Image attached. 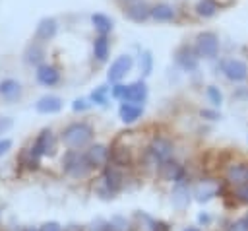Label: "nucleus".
<instances>
[{
    "mask_svg": "<svg viewBox=\"0 0 248 231\" xmlns=\"http://www.w3.org/2000/svg\"><path fill=\"white\" fill-rule=\"evenodd\" d=\"M35 109L43 115H50V113H58L62 109V99L56 95H45L35 103Z\"/></svg>",
    "mask_w": 248,
    "mask_h": 231,
    "instance_id": "nucleus-20",
    "label": "nucleus"
},
{
    "mask_svg": "<svg viewBox=\"0 0 248 231\" xmlns=\"http://www.w3.org/2000/svg\"><path fill=\"white\" fill-rule=\"evenodd\" d=\"M91 101L97 103V105H107V101H108V87L107 85H99L91 93Z\"/></svg>",
    "mask_w": 248,
    "mask_h": 231,
    "instance_id": "nucleus-31",
    "label": "nucleus"
},
{
    "mask_svg": "<svg viewBox=\"0 0 248 231\" xmlns=\"http://www.w3.org/2000/svg\"><path fill=\"white\" fill-rule=\"evenodd\" d=\"M91 138H93V130L85 122H72L62 132V142L72 149H79V148L87 146L91 142Z\"/></svg>",
    "mask_w": 248,
    "mask_h": 231,
    "instance_id": "nucleus-3",
    "label": "nucleus"
},
{
    "mask_svg": "<svg viewBox=\"0 0 248 231\" xmlns=\"http://www.w3.org/2000/svg\"><path fill=\"white\" fill-rule=\"evenodd\" d=\"M200 115H202V116H205V118H209V120L219 118V113H217V111H209V109H203Z\"/></svg>",
    "mask_w": 248,
    "mask_h": 231,
    "instance_id": "nucleus-37",
    "label": "nucleus"
},
{
    "mask_svg": "<svg viewBox=\"0 0 248 231\" xmlns=\"http://www.w3.org/2000/svg\"><path fill=\"white\" fill-rule=\"evenodd\" d=\"M103 181H105V186H107V192H108V194H114L116 190H120V186H122V175H120L116 163L107 167Z\"/></svg>",
    "mask_w": 248,
    "mask_h": 231,
    "instance_id": "nucleus-17",
    "label": "nucleus"
},
{
    "mask_svg": "<svg viewBox=\"0 0 248 231\" xmlns=\"http://www.w3.org/2000/svg\"><path fill=\"white\" fill-rule=\"evenodd\" d=\"M140 72H141V76L145 78V76H149L151 74V70H153V54H151V50H141L140 52Z\"/></svg>",
    "mask_w": 248,
    "mask_h": 231,
    "instance_id": "nucleus-26",
    "label": "nucleus"
},
{
    "mask_svg": "<svg viewBox=\"0 0 248 231\" xmlns=\"http://www.w3.org/2000/svg\"><path fill=\"white\" fill-rule=\"evenodd\" d=\"M178 17V8L170 2H157L151 4V19L157 23H170L176 21Z\"/></svg>",
    "mask_w": 248,
    "mask_h": 231,
    "instance_id": "nucleus-10",
    "label": "nucleus"
},
{
    "mask_svg": "<svg viewBox=\"0 0 248 231\" xmlns=\"http://www.w3.org/2000/svg\"><path fill=\"white\" fill-rule=\"evenodd\" d=\"M219 72L231 83H244L248 80V62L238 56H227L219 60Z\"/></svg>",
    "mask_w": 248,
    "mask_h": 231,
    "instance_id": "nucleus-4",
    "label": "nucleus"
},
{
    "mask_svg": "<svg viewBox=\"0 0 248 231\" xmlns=\"http://www.w3.org/2000/svg\"><path fill=\"white\" fill-rule=\"evenodd\" d=\"M87 107H89V103H87L85 99H76V101H74V105H72V109H74V111H85Z\"/></svg>",
    "mask_w": 248,
    "mask_h": 231,
    "instance_id": "nucleus-34",
    "label": "nucleus"
},
{
    "mask_svg": "<svg viewBox=\"0 0 248 231\" xmlns=\"http://www.w3.org/2000/svg\"><path fill=\"white\" fill-rule=\"evenodd\" d=\"M159 173L165 181H174V182H184V169L176 161H165L159 167Z\"/></svg>",
    "mask_w": 248,
    "mask_h": 231,
    "instance_id": "nucleus-15",
    "label": "nucleus"
},
{
    "mask_svg": "<svg viewBox=\"0 0 248 231\" xmlns=\"http://www.w3.org/2000/svg\"><path fill=\"white\" fill-rule=\"evenodd\" d=\"M25 231H37V229H33V227H27V229H25Z\"/></svg>",
    "mask_w": 248,
    "mask_h": 231,
    "instance_id": "nucleus-42",
    "label": "nucleus"
},
{
    "mask_svg": "<svg viewBox=\"0 0 248 231\" xmlns=\"http://www.w3.org/2000/svg\"><path fill=\"white\" fill-rule=\"evenodd\" d=\"M41 231H62V227H60L56 221H48V223H45V225L41 227Z\"/></svg>",
    "mask_w": 248,
    "mask_h": 231,
    "instance_id": "nucleus-36",
    "label": "nucleus"
},
{
    "mask_svg": "<svg viewBox=\"0 0 248 231\" xmlns=\"http://www.w3.org/2000/svg\"><path fill=\"white\" fill-rule=\"evenodd\" d=\"M200 60H202V58L198 56L194 45L184 43V45H180V47L174 50V62H176V66H180L184 72H196L198 66H200Z\"/></svg>",
    "mask_w": 248,
    "mask_h": 231,
    "instance_id": "nucleus-8",
    "label": "nucleus"
},
{
    "mask_svg": "<svg viewBox=\"0 0 248 231\" xmlns=\"http://www.w3.org/2000/svg\"><path fill=\"white\" fill-rule=\"evenodd\" d=\"M91 25L97 31V35H110L112 29H114L112 17L107 16V14H101V12H97V14L91 16Z\"/></svg>",
    "mask_w": 248,
    "mask_h": 231,
    "instance_id": "nucleus-18",
    "label": "nucleus"
},
{
    "mask_svg": "<svg viewBox=\"0 0 248 231\" xmlns=\"http://www.w3.org/2000/svg\"><path fill=\"white\" fill-rule=\"evenodd\" d=\"M10 148H12V142H10V140H0V155L6 153Z\"/></svg>",
    "mask_w": 248,
    "mask_h": 231,
    "instance_id": "nucleus-38",
    "label": "nucleus"
},
{
    "mask_svg": "<svg viewBox=\"0 0 248 231\" xmlns=\"http://www.w3.org/2000/svg\"><path fill=\"white\" fill-rule=\"evenodd\" d=\"M45 56V50L39 43H31L27 49H25V62L27 64H39Z\"/></svg>",
    "mask_w": 248,
    "mask_h": 231,
    "instance_id": "nucleus-24",
    "label": "nucleus"
},
{
    "mask_svg": "<svg viewBox=\"0 0 248 231\" xmlns=\"http://www.w3.org/2000/svg\"><path fill=\"white\" fill-rule=\"evenodd\" d=\"M35 76H37V82L39 83L48 85V87L54 85V83H58V80H60V72L54 66H50V64H39Z\"/></svg>",
    "mask_w": 248,
    "mask_h": 231,
    "instance_id": "nucleus-13",
    "label": "nucleus"
},
{
    "mask_svg": "<svg viewBox=\"0 0 248 231\" xmlns=\"http://www.w3.org/2000/svg\"><path fill=\"white\" fill-rule=\"evenodd\" d=\"M39 157H41V153H39L35 148H29V149H25V151L21 153V163H23L27 169H37V167H39Z\"/></svg>",
    "mask_w": 248,
    "mask_h": 231,
    "instance_id": "nucleus-27",
    "label": "nucleus"
},
{
    "mask_svg": "<svg viewBox=\"0 0 248 231\" xmlns=\"http://www.w3.org/2000/svg\"><path fill=\"white\" fill-rule=\"evenodd\" d=\"M110 95L122 103H136L141 105L147 99V85L143 80H136L132 83H112Z\"/></svg>",
    "mask_w": 248,
    "mask_h": 231,
    "instance_id": "nucleus-2",
    "label": "nucleus"
},
{
    "mask_svg": "<svg viewBox=\"0 0 248 231\" xmlns=\"http://www.w3.org/2000/svg\"><path fill=\"white\" fill-rule=\"evenodd\" d=\"M118 113H120V118L124 122H136L143 115V107L141 105H136V103H122L120 109H118Z\"/></svg>",
    "mask_w": 248,
    "mask_h": 231,
    "instance_id": "nucleus-22",
    "label": "nucleus"
},
{
    "mask_svg": "<svg viewBox=\"0 0 248 231\" xmlns=\"http://www.w3.org/2000/svg\"><path fill=\"white\" fill-rule=\"evenodd\" d=\"M217 190H219V186H217L215 181H203L196 188V200L198 202H207L209 198H213L217 194Z\"/></svg>",
    "mask_w": 248,
    "mask_h": 231,
    "instance_id": "nucleus-23",
    "label": "nucleus"
},
{
    "mask_svg": "<svg viewBox=\"0 0 248 231\" xmlns=\"http://www.w3.org/2000/svg\"><path fill=\"white\" fill-rule=\"evenodd\" d=\"M62 165H64V171H66L70 177H76V179L89 175L91 169H93L91 163H89V159H87V153H79V151H76V149H70V151L66 153Z\"/></svg>",
    "mask_w": 248,
    "mask_h": 231,
    "instance_id": "nucleus-6",
    "label": "nucleus"
},
{
    "mask_svg": "<svg viewBox=\"0 0 248 231\" xmlns=\"http://www.w3.org/2000/svg\"><path fill=\"white\" fill-rule=\"evenodd\" d=\"M200 221H209V217H207V215H203V214H202V215H200Z\"/></svg>",
    "mask_w": 248,
    "mask_h": 231,
    "instance_id": "nucleus-41",
    "label": "nucleus"
},
{
    "mask_svg": "<svg viewBox=\"0 0 248 231\" xmlns=\"http://www.w3.org/2000/svg\"><path fill=\"white\" fill-rule=\"evenodd\" d=\"M89 231H110V229H108V223L97 221V223H93V225L89 227Z\"/></svg>",
    "mask_w": 248,
    "mask_h": 231,
    "instance_id": "nucleus-35",
    "label": "nucleus"
},
{
    "mask_svg": "<svg viewBox=\"0 0 248 231\" xmlns=\"http://www.w3.org/2000/svg\"><path fill=\"white\" fill-rule=\"evenodd\" d=\"M234 196H236V200H238V202L248 204V181H246V182L236 184V188H234Z\"/></svg>",
    "mask_w": 248,
    "mask_h": 231,
    "instance_id": "nucleus-32",
    "label": "nucleus"
},
{
    "mask_svg": "<svg viewBox=\"0 0 248 231\" xmlns=\"http://www.w3.org/2000/svg\"><path fill=\"white\" fill-rule=\"evenodd\" d=\"M12 126V120L10 118H0V134L4 132V130H8Z\"/></svg>",
    "mask_w": 248,
    "mask_h": 231,
    "instance_id": "nucleus-39",
    "label": "nucleus"
},
{
    "mask_svg": "<svg viewBox=\"0 0 248 231\" xmlns=\"http://www.w3.org/2000/svg\"><path fill=\"white\" fill-rule=\"evenodd\" d=\"M182 231H202V229H198V227H186V229H182Z\"/></svg>",
    "mask_w": 248,
    "mask_h": 231,
    "instance_id": "nucleus-40",
    "label": "nucleus"
},
{
    "mask_svg": "<svg viewBox=\"0 0 248 231\" xmlns=\"http://www.w3.org/2000/svg\"><path fill=\"white\" fill-rule=\"evenodd\" d=\"M124 16L134 23H143L151 19V4L145 0H118Z\"/></svg>",
    "mask_w": 248,
    "mask_h": 231,
    "instance_id": "nucleus-7",
    "label": "nucleus"
},
{
    "mask_svg": "<svg viewBox=\"0 0 248 231\" xmlns=\"http://www.w3.org/2000/svg\"><path fill=\"white\" fill-rule=\"evenodd\" d=\"M223 10L221 0H196L192 6V12L198 19H213Z\"/></svg>",
    "mask_w": 248,
    "mask_h": 231,
    "instance_id": "nucleus-11",
    "label": "nucleus"
},
{
    "mask_svg": "<svg viewBox=\"0 0 248 231\" xmlns=\"http://www.w3.org/2000/svg\"><path fill=\"white\" fill-rule=\"evenodd\" d=\"M132 68H134V58H132V54H120V56H116V58L110 62L108 72H107V80H108L110 83H118V82H122V80L132 72Z\"/></svg>",
    "mask_w": 248,
    "mask_h": 231,
    "instance_id": "nucleus-9",
    "label": "nucleus"
},
{
    "mask_svg": "<svg viewBox=\"0 0 248 231\" xmlns=\"http://www.w3.org/2000/svg\"><path fill=\"white\" fill-rule=\"evenodd\" d=\"M0 97L6 101H17L21 97V83L14 78H6L0 82Z\"/></svg>",
    "mask_w": 248,
    "mask_h": 231,
    "instance_id": "nucleus-14",
    "label": "nucleus"
},
{
    "mask_svg": "<svg viewBox=\"0 0 248 231\" xmlns=\"http://www.w3.org/2000/svg\"><path fill=\"white\" fill-rule=\"evenodd\" d=\"M227 179L234 184H240V182H246V165H232L229 171H227Z\"/></svg>",
    "mask_w": 248,
    "mask_h": 231,
    "instance_id": "nucleus-25",
    "label": "nucleus"
},
{
    "mask_svg": "<svg viewBox=\"0 0 248 231\" xmlns=\"http://www.w3.org/2000/svg\"><path fill=\"white\" fill-rule=\"evenodd\" d=\"M110 54V39L108 35H97L93 39V58L97 62H105Z\"/></svg>",
    "mask_w": 248,
    "mask_h": 231,
    "instance_id": "nucleus-19",
    "label": "nucleus"
},
{
    "mask_svg": "<svg viewBox=\"0 0 248 231\" xmlns=\"http://www.w3.org/2000/svg\"><path fill=\"white\" fill-rule=\"evenodd\" d=\"M229 2H231V0H229Z\"/></svg>",
    "mask_w": 248,
    "mask_h": 231,
    "instance_id": "nucleus-44",
    "label": "nucleus"
},
{
    "mask_svg": "<svg viewBox=\"0 0 248 231\" xmlns=\"http://www.w3.org/2000/svg\"><path fill=\"white\" fill-rule=\"evenodd\" d=\"M172 202L178 208H184L188 204V188H186L184 182H176V188L172 192Z\"/></svg>",
    "mask_w": 248,
    "mask_h": 231,
    "instance_id": "nucleus-28",
    "label": "nucleus"
},
{
    "mask_svg": "<svg viewBox=\"0 0 248 231\" xmlns=\"http://www.w3.org/2000/svg\"><path fill=\"white\" fill-rule=\"evenodd\" d=\"M229 231H248V215H246V217L236 219L234 223H231Z\"/></svg>",
    "mask_w": 248,
    "mask_h": 231,
    "instance_id": "nucleus-33",
    "label": "nucleus"
},
{
    "mask_svg": "<svg viewBox=\"0 0 248 231\" xmlns=\"http://www.w3.org/2000/svg\"><path fill=\"white\" fill-rule=\"evenodd\" d=\"M33 148H35L41 155H48V157H52V155L56 153V138H54V134H52L48 128H45V130L37 136Z\"/></svg>",
    "mask_w": 248,
    "mask_h": 231,
    "instance_id": "nucleus-12",
    "label": "nucleus"
},
{
    "mask_svg": "<svg viewBox=\"0 0 248 231\" xmlns=\"http://www.w3.org/2000/svg\"><path fill=\"white\" fill-rule=\"evenodd\" d=\"M194 49L198 52V56L202 60H217L219 52H221V37L211 31V29H203L200 33H196L194 37Z\"/></svg>",
    "mask_w": 248,
    "mask_h": 231,
    "instance_id": "nucleus-1",
    "label": "nucleus"
},
{
    "mask_svg": "<svg viewBox=\"0 0 248 231\" xmlns=\"http://www.w3.org/2000/svg\"><path fill=\"white\" fill-rule=\"evenodd\" d=\"M172 155V144L165 138H157L151 142V146L145 151V163L149 167H161L165 161H169Z\"/></svg>",
    "mask_w": 248,
    "mask_h": 231,
    "instance_id": "nucleus-5",
    "label": "nucleus"
},
{
    "mask_svg": "<svg viewBox=\"0 0 248 231\" xmlns=\"http://www.w3.org/2000/svg\"><path fill=\"white\" fill-rule=\"evenodd\" d=\"M108 157H110L108 149H107L105 146H101V144L91 146V148L87 149V159H89V163H91L93 169H95V167H103V165H107Z\"/></svg>",
    "mask_w": 248,
    "mask_h": 231,
    "instance_id": "nucleus-21",
    "label": "nucleus"
},
{
    "mask_svg": "<svg viewBox=\"0 0 248 231\" xmlns=\"http://www.w3.org/2000/svg\"><path fill=\"white\" fill-rule=\"evenodd\" d=\"M246 181H248V167H246Z\"/></svg>",
    "mask_w": 248,
    "mask_h": 231,
    "instance_id": "nucleus-43",
    "label": "nucleus"
},
{
    "mask_svg": "<svg viewBox=\"0 0 248 231\" xmlns=\"http://www.w3.org/2000/svg\"><path fill=\"white\" fill-rule=\"evenodd\" d=\"M112 161L118 165V167H126L130 165V155H128V149L126 148H114V151L110 153Z\"/></svg>",
    "mask_w": 248,
    "mask_h": 231,
    "instance_id": "nucleus-30",
    "label": "nucleus"
},
{
    "mask_svg": "<svg viewBox=\"0 0 248 231\" xmlns=\"http://www.w3.org/2000/svg\"><path fill=\"white\" fill-rule=\"evenodd\" d=\"M205 97L213 107H219L223 103V93H221V89L217 85H207L205 87Z\"/></svg>",
    "mask_w": 248,
    "mask_h": 231,
    "instance_id": "nucleus-29",
    "label": "nucleus"
},
{
    "mask_svg": "<svg viewBox=\"0 0 248 231\" xmlns=\"http://www.w3.org/2000/svg\"><path fill=\"white\" fill-rule=\"evenodd\" d=\"M56 29H58V23H56L54 17H43V19L37 23L35 37L41 39V41H50V39L56 35Z\"/></svg>",
    "mask_w": 248,
    "mask_h": 231,
    "instance_id": "nucleus-16",
    "label": "nucleus"
}]
</instances>
